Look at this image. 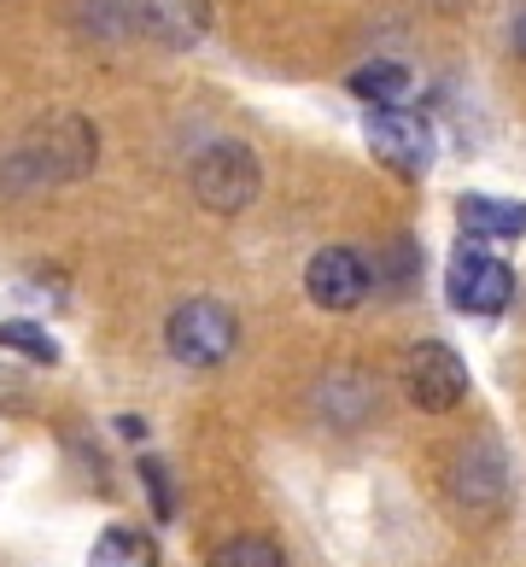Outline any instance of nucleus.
Here are the masks:
<instances>
[{"instance_id":"f257e3e1","label":"nucleus","mask_w":526,"mask_h":567,"mask_svg":"<svg viewBox=\"0 0 526 567\" xmlns=\"http://www.w3.org/2000/svg\"><path fill=\"white\" fill-rule=\"evenodd\" d=\"M164 346H171V357L187 369H217L235 357L240 322H235V310L217 305V299H187V305L171 310V322H164Z\"/></svg>"},{"instance_id":"f03ea898","label":"nucleus","mask_w":526,"mask_h":567,"mask_svg":"<svg viewBox=\"0 0 526 567\" xmlns=\"http://www.w3.org/2000/svg\"><path fill=\"white\" fill-rule=\"evenodd\" d=\"M258 187H264V171H258V158H251V146H240V141H217L194 158V194H199L205 212L235 217L258 199Z\"/></svg>"},{"instance_id":"7ed1b4c3","label":"nucleus","mask_w":526,"mask_h":567,"mask_svg":"<svg viewBox=\"0 0 526 567\" xmlns=\"http://www.w3.org/2000/svg\"><path fill=\"white\" fill-rule=\"evenodd\" d=\"M445 486H451V503L462 515H474V520L503 515V503H509V462H503V445L497 439H468L451 462Z\"/></svg>"},{"instance_id":"20e7f679","label":"nucleus","mask_w":526,"mask_h":567,"mask_svg":"<svg viewBox=\"0 0 526 567\" xmlns=\"http://www.w3.org/2000/svg\"><path fill=\"white\" fill-rule=\"evenodd\" d=\"M445 292L462 317H497V310L515 305V269L492 258L486 246L462 240L456 258H451V276H445Z\"/></svg>"},{"instance_id":"39448f33","label":"nucleus","mask_w":526,"mask_h":567,"mask_svg":"<svg viewBox=\"0 0 526 567\" xmlns=\"http://www.w3.org/2000/svg\"><path fill=\"white\" fill-rule=\"evenodd\" d=\"M363 141H369V153L392 164L398 176H421L433 164V123L410 112V106H381V112H369L363 117Z\"/></svg>"},{"instance_id":"423d86ee","label":"nucleus","mask_w":526,"mask_h":567,"mask_svg":"<svg viewBox=\"0 0 526 567\" xmlns=\"http://www.w3.org/2000/svg\"><path fill=\"white\" fill-rule=\"evenodd\" d=\"M404 386H410V404L427 410V415H445L468 398V363L439 346V340H421L410 357H404Z\"/></svg>"},{"instance_id":"0eeeda50","label":"nucleus","mask_w":526,"mask_h":567,"mask_svg":"<svg viewBox=\"0 0 526 567\" xmlns=\"http://www.w3.org/2000/svg\"><path fill=\"white\" fill-rule=\"evenodd\" d=\"M305 292H310V305H322V310H357L369 299V264L357 258L351 246H322L305 264Z\"/></svg>"},{"instance_id":"6e6552de","label":"nucleus","mask_w":526,"mask_h":567,"mask_svg":"<svg viewBox=\"0 0 526 567\" xmlns=\"http://www.w3.org/2000/svg\"><path fill=\"white\" fill-rule=\"evenodd\" d=\"M456 223L474 246L486 240H520L526 235V205L520 199H497V194H462L456 199Z\"/></svg>"},{"instance_id":"1a4fd4ad","label":"nucleus","mask_w":526,"mask_h":567,"mask_svg":"<svg viewBox=\"0 0 526 567\" xmlns=\"http://www.w3.org/2000/svg\"><path fill=\"white\" fill-rule=\"evenodd\" d=\"M141 30L164 48H194L210 30V0H141Z\"/></svg>"},{"instance_id":"9d476101","label":"nucleus","mask_w":526,"mask_h":567,"mask_svg":"<svg viewBox=\"0 0 526 567\" xmlns=\"http://www.w3.org/2000/svg\"><path fill=\"white\" fill-rule=\"evenodd\" d=\"M89 567H158V544L135 527H112V533H100Z\"/></svg>"},{"instance_id":"9b49d317","label":"nucleus","mask_w":526,"mask_h":567,"mask_svg":"<svg viewBox=\"0 0 526 567\" xmlns=\"http://www.w3.org/2000/svg\"><path fill=\"white\" fill-rule=\"evenodd\" d=\"M369 404H374V392L363 386V374H328V381H322V410L340 427H357L369 415Z\"/></svg>"},{"instance_id":"f8f14e48","label":"nucleus","mask_w":526,"mask_h":567,"mask_svg":"<svg viewBox=\"0 0 526 567\" xmlns=\"http://www.w3.org/2000/svg\"><path fill=\"white\" fill-rule=\"evenodd\" d=\"M351 94L369 100L374 112L398 106V100L410 94V71H404V65H363V71H351Z\"/></svg>"},{"instance_id":"ddd939ff","label":"nucleus","mask_w":526,"mask_h":567,"mask_svg":"<svg viewBox=\"0 0 526 567\" xmlns=\"http://www.w3.org/2000/svg\"><path fill=\"white\" fill-rule=\"evenodd\" d=\"M205 567H287V556L269 538H228V544L210 550Z\"/></svg>"},{"instance_id":"4468645a","label":"nucleus","mask_w":526,"mask_h":567,"mask_svg":"<svg viewBox=\"0 0 526 567\" xmlns=\"http://www.w3.org/2000/svg\"><path fill=\"white\" fill-rule=\"evenodd\" d=\"M0 346H12V351H24L30 363H59V346L41 333L35 322H0Z\"/></svg>"},{"instance_id":"2eb2a0df","label":"nucleus","mask_w":526,"mask_h":567,"mask_svg":"<svg viewBox=\"0 0 526 567\" xmlns=\"http://www.w3.org/2000/svg\"><path fill=\"white\" fill-rule=\"evenodd\" d=\"M141 474H146V486H153V503H158V515L171 520V509H176V503H171V480H164L158 456H146V462H141Z\"/></svg>"},{"instance_id":"dca6fc26","label":"nucleus","mask_w":526,"mask_h":567,"mask_svg":"<svg viewBox=\"0 0 526 567\" xmlns=\"http://www.w3.org/2000/svg\"><path fill=\"white\" fill-rule=\"evenodd\" d=\"M509 35H515V53H520V59H526V7H520V12H515V30H509Z\"/></svg>"}]
</instances>
